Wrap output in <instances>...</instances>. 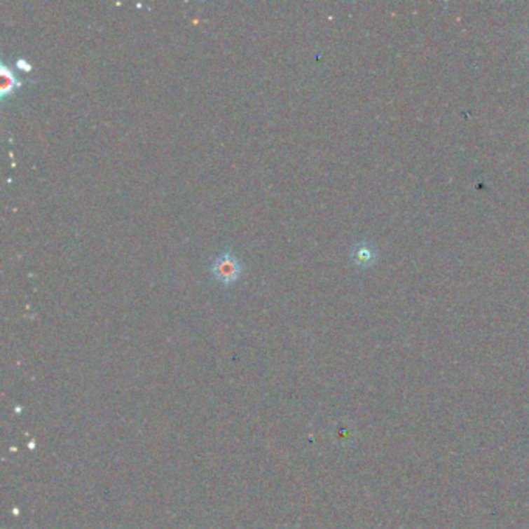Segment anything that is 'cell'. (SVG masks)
Wrapping results in <instances>:
<instances>
[{
    "label": "cell",
    "mask_w": 529,
    "mask_h": 529,
    "mask_svg": "<svg viewBox=\"0 0 529 529\" xmlns=\"http://www.w3.org/2000/svg\"><path fill=\"white\" fill-rule=\"evenodd\" d=\"M0 75H2V87H0V95L5 98L6 95H10L11 92L16 90L18 87H20V81H19V78L16 76V74L13 71V69L6 62H2V65H0Z\"/></svg>",
    "instance_id": "obj_3"
},
{
    "label": "cell",
    "mask_w": 529,
    "mask_h": 529,
    "mask_svg": "<svg viewBox=\"0 0 529 529\" xmlns=\"http://www.w3.org/2000/svg\"><path fill=\"white\" fill-rule=\"evenodd\" d=\"M16 65L20 69V70H32V64L28 62L27 60H24V57H18L16 60Z\"/></svg>",
    "instance_id": "obj_4"
},
{
    "label": "cell",
    "mask_w": 529,
    "mask_h": 529,
    "mask_svg": "<svg viewBox=\"0 0 529 529\" xmlns=\"http://www.w3.org/2000/svg\"><path fill=\"white\" fill-rule=\"evenodd\" d=\"M351 259L352 263L362 269L371 267L379 259V252L376 249L373 242H369L368 239H360L351 247Z\"/></svg>",
    "instance_id": "obj_2"
},
{
    "label": "cell",
    "mask_w": 529,
    "mask_h": 529,
    "mask_svg": "<svg viewBox=\"0 0 529 529\" xmlns=\"http://www.w3.org/2000/svg\"><path fill=\"white\" fill-rule=\"evenodd\" d=\"M213 277L222 282V284H231L235 282L239 275L242 272V263L238 259V256L231 249H224L219 255H217L209 266Z\"/></svg>",
    "instance_id": "obj_1"
}]
</instances>
